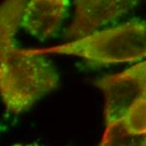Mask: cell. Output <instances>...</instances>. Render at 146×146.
<instances>
[{
    "mask_svg": "<svg viewBox=\"0 0 146 146\" xmlns=\"http://www.w3.org/2000/svg\"><path fill=\"white\" fill-rule=\"evenodd\" d=\"M28 0H3L0 6V92L9 113L19 114L57 88L59 76L44 56L17 47L16 35Z\"/></svg>",
    "mask_w": 146,
    "mask_h": 146,
    "instance_id": "6da1fadb",
    "label": "cell"
},
{
    "mask_svg": "<svg viewBox=\"0 0 146 146\" xmlns=\"http://www.w3.org/2000/svg\"><path fill=\"white\" fill-rule=\"evenodd\" d=\"M21 51L29 56H74L95 66L138 61L146 58V20H130L68 43Z\"/></svg>",
    "mask_w": 146,
    "mask_h": 146,
    "instance_id": "7a4b0ae2",
    "label": "cell"
},
{
    "mask_svg": "<svg viewBox=\"0 0 146 146\" xmlns=\"http://www.w3.org/2000/svg\"><path fill=\"white\" fill-rule=\"evenodd\" d=\"M95 85L104 96L106 124L123 118L133 102L146 98V60L122 72L98 78Z\"/></svg>",
    "mask_w": 146,
    "mask_h": 146,
    "instance_id": "3957f363",
    "label": "cell"
},
{
    "mask_svg": "<svg viewBox=\"0 0 146 146\" xmlns=\"http://www.w3.org/2000/svg\"><path fill=\"white\" fill-rule=\"evenodd\" d=\"M139 0H75V15L66 37L78 40L128 14Z\"/></svg>",
    "mask_w": 146,
    "mask_h": 146,
    "instance_id": "277c9868",
    "label": "cell"
},
{
    "mask_svg": "<svg viewBox=\"0 0 146 146\" xmlns=\"http://www.w3.org/2000/svg\"><path fill=\"white\" fill-rule=\"evenodd\" d=\"M68 7V0H28L21 27L38 40H45L58 32Z\"/></svg>",
    "mask_w": 146,
    "mask_h": 146,
    "instance_id": "5b68a950",
    "label": "cell"
},
{
    "mask_svg": "<svg viewBox=\"0 0 146 146\" xmlns=\"http://www.w3.org/2000/svg\"><path fill=\"white\" fill-rule=\"evenodd\" d=\"M99 146H146V134L131 133L120 118L106 124Z\"/></svg>",
    "mask_w": 146,
    "mask_h": 146,
    "instance_id": "8992f818",
    "label": "cell"
},
{
    "mask_svg": "<svg viewBox=\"0 0 146 146\" xmlns=\"http://www.w3.org/2000/svg\"><path fill=\"white\" fill-rule=\"evenodd\" d=\"M123 119L131 133L135 134H146L145 98H140L133 102Z\"/></svg>",
    "mask_w": 146,
    "mask_h": 146,
    "instance_id": "52a82bcc",
    "label": "cell"
},
{
    "mask_svg": "<svg viewBox=\"0 0 146 146\" xmlns=\"http://www.w3.org/2000/svg\"><path fill=\"white\" fill-rule=\"evenodd\" d=\"M15 146H23V145H15Z\"/></svg>",
    "mask_w": 146,
    "mask_h": 146,
    "instance_id": "ba28073f",
    "label": "cell"
}]
</instances>
